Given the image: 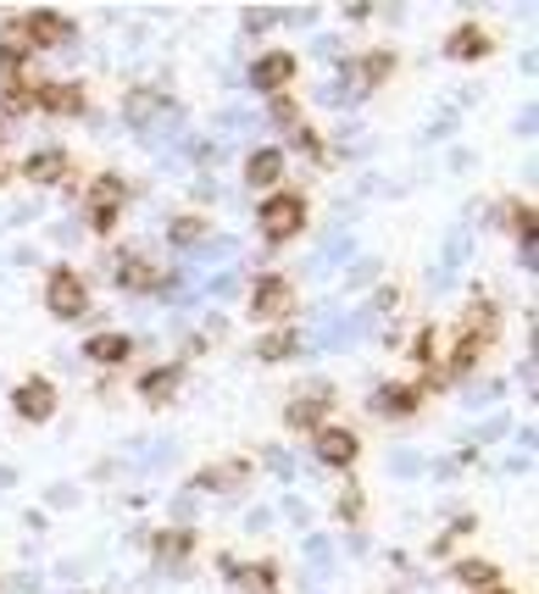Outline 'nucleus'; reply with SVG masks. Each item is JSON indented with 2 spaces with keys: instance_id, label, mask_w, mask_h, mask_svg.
Returning a JSON list of instances; mask_svg holds the SVG:
<instances>
[{
  "instance_id": "obj_8",
  "label": "nucleus",
  "mask_w": 539,
  "mask_h": 594,
  "mask_svg": "<svg viewBox=\"0 0 539 594\" xmlns=\"http://www.w3.org/2000/svg\"><path fill=\"white\" fill-rule=\"evenodd\" d=\"M323 411H328V383H317L312 400H295V406H289V428H295V433H317V428H323Z\"/></svg>"
},
{
  "instance_id": "obj_1",
  "label": "nucleus",
  "mask_w": 539,
  "mask_h": 594,
  "mask_svg": "<svg viewBox=\"0 0 539 594\" xmlns=\"http://www.w3.org/2000/svg\"><path fill=\"white\" fill-rule=\"evenodd\" d=\"M256 223H262V234H267L273 245H284L289 234H301V223H306V206H301V195H273V201L256 212Z\"/></svg>"
},
{
  "instance_id": "obj_11",
  "label": "nucleus",
  "mask_w": 539,
  "mask_h": 594,
  "mask_svg": "<svg viewBox=\"0 0 539 594\" xmlns=\"http://www.w3.org/2000/svg\"><path fill=\"white\" fill-rule=\"evenodd\" d=\"M84 356L112 367V361H129V356H134V339H123V334H95V339L84 345Z\"/></svg>"
},
{
  "instance_id": "obj_12",
  "label": "nucleus",
  "mask_w": 539,
  "mask_h": 594,
  "mask_svg": "<svg viewBox=\"0 0 539 594\" xmlns=\"http://www.w3.org/2000/svg\"><path fill=\"white\" fill-rule=\"evenodd\" d=\"M23 173H29L34 184H57V178L68 173V156H62V151H34V156L23 162Z\"/></svg>"
},
{
  "instance_id": "obj_2",
  "label": "nucleus",
  "mask_w": 539,
  "mask_h": 594,
  "mask_svg": "<svg viewBox=\"0 0 539 594\" xmlns=\"http://www.w3.org/2000/svg\"><path fill=\"white\" fill-rule=\"evenodd\" d=\"M45 300H51V311L57 317H79L84 306H90V289H84V278L79 273H51V284H45Z\"/></svg>"
},
{
  "instance_id": "obj_22",
  "label": "nucleus",
  "mask_w": 539,
  "mask_h": 594,
  "mask_svg": "<svg viewBox=\"0 0 539 594\" xmlns=\"http://www.w3.org/2000/svg\"><path fill=\"white\" fill-rule=\"evenodd\" d=\"M461 577H467V583H495V566H489V561H467Z\"/></svg>"
},
{
  "instance_id": "obj_7",
  "label": "nucleus",
  "mask_w": 539,
  "mask_h": 594,
  "mask_svg": "<svg viewBox=\"0 0 539 594\" xmlns=\"http://www.w3.org/2000/svg\"><path fill=\"white\" fill-rule=\"evenodd\" d=\"M317 455H323L328 467H350V461H356V433H345V428H317Z\"/></svg>"
},
{
  "instance_id": "obj_3",
  "label": "nucleus",
  "mask_w": 539,
  "mask_h": 594,
  "mask_svg": "<svg viewBox=\"0 0 539 594\" xmlns=\"http://www.w3.org/2000/svg\"><path fill=\"white\" fill-rule=\"evenodd\" d=\"M118 206H123V178H118V173L95 178V190H90V223H95L101 234L118 223Z\"/></svg>"
},
{
  "instance_id": "obj_14",
  "label": "nucleus",
  "mask_w": 539,
  "mask_h": 594,
  "mask_svg": "<svg viewBox=\"0 0 539 594\" xmlns=\"http://www.w3.org/2000/svg\"><path fill=\"white\" fill-rule=\"evenodd\" d=\"M411 406H417V395L406 383H389L384 395H373V411H384V417H406Z\"/></svg>"
},
{
  "instance_id": "obj_19",
  "label": "nucleus",
  "mask_w": 539,
  "mask_h": 594,
  "mask_svg": "<svg viewBox=\"0 0 539 594\" xmlns=\"http://www.w3.org/2000/svg\"><path fill=\"white\" fill-rule=\"evenodd\" d=\"M167 234H173V245H195V239L206 234V223H201V217H179Z\"/></svg>"
},
{
  "instance_id": "obj_23",
  "label": "nucleus",
  "mask_w": 539,
  "mask_h": 594,
  "mask_svg": "<svg viewBox=\"0 0 539 594\" xmlns=\"http://www.w3.org/2000/svg\"><path fill=\"white\" fill-rule=\"evenodd\" d=\"M151 112H156V95H151V90L129 101V117H151Z\"/></svg>"
},
{
  "instance_id": "obj_25",
  "label": "nucleus",
  "mask_w": 539,
  "mask_h": 594,
  "mask_svg": "<svg viewBox=\"0 0 539 594\" xmlns=\"http://www.w3.org/2000/svg\"><path fill=\"white\" fill-rule=\"evenodd\" d=\"M489 594H506V588H489Z\"/></svg>"
},
{
  "instance_id": "obj_13",
  "label": "nucleus",
  "mask_w": 539,
  "mask_h": 594,
  "mask_svg": "<svg viewBox=\"0 0 539 594\" xmlns=\"http://www.w3.org/2000/svg\"><path fill=\"white\" fill-rule=\"evenodd\" d=\"M484 51H489V40H484L478 29H456V40L445 45L450 62H472V57H484Z\"/></svg>"
},
{
  "instance_id": "obj_20",
  "label": "nucleus",
  "mask_w": 539,
  "mask_h": 594,
  "mask_svg": "<svg viewBox=\"0 0 539 594\" xmlns=\"http://www.w3.org/2000/svg\"><path fill=\"white\" fill-rule=\"evenodd\" d=\"M295 350V339L289 334H273V339H262V361H284Z\"/></svg>"
},
{
  "instance_id": "obj_21",
  "label": "nucleus",
  "mask_w": 539,
  "mask_h": 594,
  "mask_svg": "<svg viewBox=\"0 0 539 594\" xmlns=\"http://www.w3.org/2000/svg\"><path fill=\"white\" fill-rule=\"evenodd\" d=\"M478 350H484V339H478V334H467V339H461V350H456V372H467Z\"/></svg>"
},
{
  "instance_id": "obj_10",
  "label": "nucleus",
  "mask_w": 539,
  "mask_h": 594,
  "mask_svg": "<svg viewBox=\"0 0 539 594\" xmlns=\"http://www.w3.org/2000/svg\"><path fill=\"white\" fill-rule=\"evenodd\" d=\"M23 34H29V45H62V40H68L73 29H68V23H62L57 12H34Z\"/></svg>"
},
{
  "instance_id": "obj_5",
  "label": "nucleus",
  "mask_w": 539,
  "mask_h": 594,
  "mask_svg": "<svg viewBox=\"0 0 539 594\" xmlns=\"http://www.w3.org/2000/svg\"><path fill=\"white\" fill-rule=\"evenodd\" d=\"M295 79V57L289 51H267V57H256V68H251V84L256 90H284Z\"/></svg>"
},
{
  "instance_id": "obj_15",
  "label": "nucleus",
  "mask_w": 539,
  "mask_h": 594,
  "mask_svg": "<svg viewBox=\"0 0 539 594\" xmlns=\"http://www.w3.org/2000/svg\"><path fill=\"white\" fill-rule=\"evenodd\" d=\"M118 284H123V289H156V273H151L140 256H129V262L118 267Z\"/></svg>"
},
{
  "instance_id": "obj_24",
  "label": "nucleus",
  "mask_w": 539,
  "mask_h": 594,
  "mask_svg": "<svg viewBox=\"0 0 539 594\" xmlns=\"http://www.w3.org/2000/svg\"><path fill=\"white\" fill-rule=\"evenodd\" d=\"M156 550H162V561H167V555H173V561H179V555H184V550H190V539H184V533H173V539H162V544H156Z\"/></svg>"
},
{
  "instance_id": "obj_16",
  "label": "nucleus",
  "mask_w": 539,
  "mask_h": 594,
  "mask_svg": "<svg viewBox=\"0 0 539 594\" xmlns=\"http://www.w3.org/2000/svg\"><path fill=\"white\" fill-rule=\"evenodd\" d=\"M356 73H362V84H378L384 73H395V57H389V51H367V57L356 62Z\"/></svg>"
},
{
  "instance_id": "obj_4",
  "label": "nucleus",
  "mask_w": 539,
  "mask_h": 594,
  "mask_svg": "<svg viewBox=\"0 0 539 594\" xmlns=\"http://www.w3.org/2000/svg\"><path fill=\"white\" fill-rule=\"evenodd\" d=\"M18 417H29V422H45L51 411H57V389L45 383V378H29V383H18Z\"/></svg>"
},
{
  "instance_id": "obj_6",
  "label": "nucleus",
  "mask_w": 539,
  "mask_h": 594,
  "mask_svg": "<svg viewBox=\"0 0 539 594\" xmlns=\"http://www.w3.org/2000/svg\"><path fill=\"white\" fill-rule=\"evenodd\" d=\"M289 311V284L284 278H262L251 289V317H284Z\"/></svg>"
},
{
  "instance_id": "obj_9",
  "label": "nucleus",
  "mask_w": 539,
  "mask_h": 594,
  "mask_svg": "<svg viewBox=\"0 0 539 594\" xmlns=\"http://www.w3.org/2000/svg\"><path fill=\"white\" fill-rule=\"evenodd\" d=\"M245 178H251L256 190H273V184L284 178V151H256V156L245 162Z\"/></svg>"
},
{
  "instance_id": "obj_17",
  "label": "nucleus",
  "mask_w": 539,
  "mask_h": 594,
  "mask_svg": "<svg viewBox=\"0 0 539 594\" xmlns=\"http://www.w3.org/2000/svg\"><path fill=\"white\" fill-rule=\"evenodd\" d=\"M173 383H179V372H173V367H156V372H145V383H140V389H145V400H167V395H173Z\"/></svg>"
},
{
  "instance_id": "obj_18",
  "label": "nucleus",
  "mask_w": 539,
  "mask_h": 594,
  "mask_svg": "<svg viewBox=\"0 0 539 594\" xmlns=\"http://www.w3.org/2000/svg\"><path fill=\"white\" fill-rule=\"evenodd\" d=\"M40 101H45L51 112H79V106H84V95H79V90H68V84H62V90H45Z\"/></svg>"
}]
</instances>
